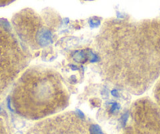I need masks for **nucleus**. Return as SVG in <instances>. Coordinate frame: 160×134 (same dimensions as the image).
Instances as JSON below:
<instances>
[{"label":"nucleus","instance_id":"3","mask_svg":"<svg viewBox=\"0 0 160 134\" xmlns=\"http://www.w3.org/2000/svg\"><path fill=\"white\" fill-rule=\"evenodd\" d=\"M28 63V57L8 24L0 20V97L18 78Z\"/></svg>","mask_w":160,"mask_h":134},{"label":"nucleus","instance_id":"5","mask_svg":"<svg viewBox=\"0 0 160 134\" xmlns=\"http://www.w3.org/2000/svg\"><path fill=\"white\" fill-rule=\"evenodd\" d=\"M123 134H160V107L149 98L135 101Z\"/></svg>","mask_w":160,"mask_h":134},{"label":"nucleus","instance_id":"10","mask_svg":"<svg viewBox=\"0 0 160 134\" xmlns=\"http://www.w3.org/2000/svg\"><path fill=\"white\" fill-rule=\"evenodd\" d=\"M83 1H92V0H83Z\"/></svg>","mask_w":160,"mask_h":134},{"label":"nucleus","instance_id":"1","mask_svg":"<svg viewBox=\"0 0 160 134\" xmlns=\"http://www.w3.org/2000/svg\"><path fill=\"white\" fill-rule=\"evenodd\" d=\"M103 77L140 95L160 78V19L110 20L96 38Z\"/></svg>","mask_w":160,"mask_h":134},{"label":"nucleus","instance_id":"8","mask_svg":"<svg viewBox=\"0 0 160 134\" xmlns=\"http://www.w3.org/2000/svg\"><path fill=\"white\" fill-rule=\"evenodd\" d=\"M0 134H9L6 122L1 117H0Z\"/></svg>","mask_w":160,"mask_h":134},{"label":"nucleus","instance_id":"2","mask_svg":"<svg viewBox=\"0 0 160 134\" xmlns=\"http://www.w3.org/2000/svg\"><path fill=\"white\" fill-rule=\"evenodd\" d=\"M69 95L59 74L43 67H32L22 74L11 95L15 112L31 120L54 115L68 105Z\"/></svg>","mask_w":160,"mask_h":134},{"label":"nucleus","instance_id":"9","mask_svg":"<svg viewBox=\"0 0 160 134\" xmlns=\"http://www.w3.org/2000/svg\"><path fill=\"white\" fill-rule=\"evenodd\" d=\"M15 0H0V7H5L13 2Z\"/></svg>","mask_w":160,"mask_h":134},{"label":"nucleus","instance_id":"4","mask_svg":"<svg viewBox=\"0 0 160 134\" xmlns=\"http://www.w3.org/2000/svg\"><path fill=\"white\" fill-rule=\"evenodd\" d=\"M27 134H104L101 128L83 115L65 112L38 122Z\"/></svg>","mask_w":160,"mask_h":134},{"label":"nucleus","instance_id":"7","mask_svg":"<svg viewBox=\"0 0 160 134\" xmlns=\"http://www.w3.org/2000/svg\"><path fill=\"white\" fill-rule=\"evenodd\" d=\"M154 97H155L156 104L160 107V78L158 79L154 88Z\"/></svg>","mask_w":160,"mask_h":134},{"label":"nucleus","instance_id":"6","mask_svg":"<svg viewBox=\"0 0 160 134\" xmlns=\"http://www.w3.org/2000/svg\"><path fill=\"white\" fill-rule=\"evenodd\" d=\"M17 34L28 47L38 49L51 42L52 33L42 19L31 9L22 10L13 18Z\"/></svg>","mask_w":160,"mask_h":134}]
</instances>
